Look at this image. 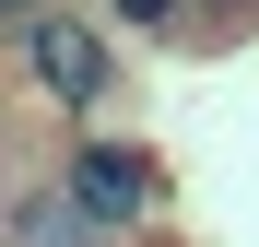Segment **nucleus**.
<instances>
[{"instance_id":"obj_1","label":"nucleus","mask_w":259,"mask_h":247,"mask_svg":"<svg viewBox=\"0 0 259 247\" xmlns=\"http://www.w3.org/2000/svg\"><path fill=\"white\" fill-rule=\"evenodd\" d=\"M59 200H71L95 235H142V224L165 212V153H153V141H106V130H82L71 165H59Z\"/></svg>"},{"instance_id":"obj_2","label":"nucleus","mask_w":259,"mask_h":247,"mask_svg":"<svg viewBox=\"0 0 259 247\" xmlns=\"http://www.w3.org/2000/svg\"><path fill=\"white\" fill-rule=\"evenodd\" d=\"M24 71H35V94H48L59 118H95L118 94V35L95 12H48V24L24 35Z\"/></svg>"},{"instance_id":"obj_3","label":"nucleus","mask_w":259,"mask_h":247,"mask_svg":"<svg viewBox=\"0 0 259 247\" xmlns=\"http://www.w3.org/2000/svg\"><path fill=\"white\" fill-rule=\"evenodd\" d=\"M12 247H95V224H82L71 200H59V177H48V188L12 200Z\"/></svg>"},{"instance_id":"obj_4","label":"nucleus","mask_w":259,"mask_h":247,"mask_svg":"<svg viewBox=\"0 0 259 247\" xmlns=\"http://www.w3.org/2000/svg\"><path fill=\"white\" fill-rule=\"evenodd\" d=\"M177 12H189V0H95V24H106V35H165Z\"/></svg>"},{"instance_id":"obj_5","label":"nucleus","mask_w":259,"mask_h":247,"mask_svg":"<svg viewBox=\"0 0 259 247\" xmlns=\"http://www.w3.org/2000/svg\"><path fill=\"white\" fill-rule=\"evenodd\" d=\"M48 12H59V0H0V35H35Z\"/></svg>"}]
</instances>
